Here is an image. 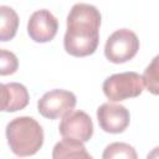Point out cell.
I'll use <instances>...</instances> for the list:
<instances>
[{
	"instance_id": "15",
	"label": "cell",
	"mask_w": 159,
	"mask_h": 159,
	"mask_svg": "<svg viewBox=\"0 0 159 159\" xmlns=\"http://www.w3.org/2000/svg\"><path fill=\"white\" fill-rule=\"evenodd\" d=\"M9 103V89L6 84L0 83V112L6 111Z\"/></svg>"
},
{
	"instance_id": "9",
	"label": "cell",
	"mask_w": 159,
	"mask_h": 159,
	"mask_svg": "<svg viewBox=\"0 0 159 159\" xmlns=\"http://www.w3.org/2000/svg\"><path fill=\"white\" fill-rule=\"evenodd\" d=\"M52 159H93L87 152L83 143L63 138L55 144L52 149Z\"/></svg>"
},
{
	"instance_id": "3",
	"label": "cell",
	"mask_w": 159,
	"mask_h": 159,
	"mask_svg": "<svg viewBox=\"0 0 159 159\" xmlns=\"http://www.w3.org/2000/svg\"><path fill=\"white\" fill-rule=\"evenodd\" d=\"M103 93L112 102H120L128 98L138 97L144 88L142 76L137 72L114 73L104 80Z\"/></svg>"
},
{
	"instance_id": "14",
	"label": "cell",
	"mask_w": 159,
	"mask_h": 159,
	"mask_svg": "<svg viewBox=\"0 0 159 159\" xmlns=\"http://www.w3.org/2000/svg\"><path fill=\"white\" fill-rule=\"evenodd\" d=\"M142 80L148 91H150L153 94H158V56H155L150 65L145 68Z\"/></svg>"
},
{
	"instance_id": "8",
	"label": "cell",
	"mask_w": 159,
	"mask_h": 159,
	"mask_svg": "<svg viewBox=\"0 0 159 159\" xmlns=\"http://www.w3.org/2000/svg\"><path fill=\"white\" fill-rule=\"evenodd\" d=\"M97 119L99 127L107 133H122L130 122L129 111L120 104L103 103L97 109Z\"/></svg>"
},
{
	"instance_id": "2",
	"label": "cell",
	"mask_w": 159,
	"mask_h": 159,
	"mask_svg": "<svg viewBox=\"0 0 159 159\" xmlns=\"http://www.w3.org/2000/svg\"><path fill=\"white\" fill-rule=\"evenodd\" d=\"M5 133L11 152L17 157L34 155L43 144V129L32 117L14 118L7 123Z\"/></svg>"
},
{
	"instance_id": "13",
	"label": "cell",
	"mask_w": 159,
	"mask_h": 159,
	"mask_svg": "<svg viewBox=\"0 0 159 159\" xmlns=\"http://www.w3.org/2000/svg\"><path fill=\"white\" fill-rule=\"evenodd\" d=\"M17 56L5 48H0V76H9L17 71Z\"/></svg>"
},
{
	"instance_id": "12",
	"label": "cell",
	"mask_w": 159,
	"mask_h": 159,
	"mask_svg": "<svg viewBox=\"0 0 159 159\" xmlns=\"http://www.w3.org/2000/svg\"><path fill=\"white\" fill-rule=\"evenodd\" d=\"M102 159H138L135 149L124 142L108 144L102 154Z\"/></svg>"
},
{
	"instance_id": "5",
	"label": "cell",
	"mask_w": 159,
	"mask_h": 159,
	"mask_svg": "<svg viewBox=\"0 0 159 159\" xmlns=\"http://www.w3.org/2000/svg\"><path fill=\"white\" fill-rule=\"evenodd\" d=\"M77 99L73 92L66 89H52L46 92L37 101V111L45 118L57 119L73 111Z\"/></svg>"
},
{
	"instance_id": "6",
	"label": "cell",
	"mask_w": 159,
	"mask_h": 159,
	"mask_svg": "<svg viewBox=\"0 0 159 159\" xmlns=\"http://www.w3.org/2000/svg\"><path fill=\"white\" fill-rule=\"evenodd\" d=\"M58 130L62 138L86 143L93 134V123L86 112L71 111L65 117H62Z\"/></svg>"
},
{
	"instance_id": "1",
	"label": "cell",
	"mask_w": 159,
	"mask_h": 159,
	"mask_svg": "<svg viewBox=\"0 0 159 159\" xmlns=\"http://www.w3.org/2000/svg\"><path fill=\"white\" fill-rule=\"evenodd\" d=\"M101 12L91 4L77 2L67 15V30L63 46L67 53L75 57L92 55L99 42Z\"/></svg>"
},
{
	"instance_id": "11",
	"label": "cell",
	"mask_w": 159,
	"mask_h": 159,
	"mask_svg": "<svg viewBox=\"0 0 159 159\" xmlns=\"http://www.w3.org/2000/svg\"><path fill=\"white\" fill-rule=\"evenodd\" d=\"M6 87L9 89V103L5 112H16L24 109L29 104L30 99L27 88L17 82L6 83Z\"/></svg>"
},
{
	"instance_id": "4",
	"label": "cell",
	"mask_w": 159,
	"mask_h": 159,
	"mask_svg": "<svg viewBox=\"0 0 159 159\" xmlns=\"http://www.w3.org/2000/svg\"><path fill=\"white\" fill-rule=\"evenodd\" d=\"M139 50L138 36L129 29L116 30L106 41L104 56L113 63H124L132 60Z\"/></svg>"
},
{
	"instance_id": "16",
	"label": "cell",
	"mask_w": 159,
	"mask_h": 159,
	"mask_svg": "<svg viewBox=\"0 0 159 159\" xmlns=\"http://www.w3.org/2000/svg\"><path fill=\"white\" fill-rule=\"evenodd\" d=\"M157 153H158V148H154V149L152 150V153L148 154L147 159H157V158H158V157H157Z\"/></svg>"
},
{
	"instance_id": "10",
	"label": "cell",
	"mask_w": 159,
	"mask_h": 159,
	"mask_svg": "<svg viewBox=\"0 0 159 159\" xmlns=\"http://www.w3.org/2000/svg\"><path fill=\"white\" fill-rule=\"evenodd\" d=\"M19 27L17 12L7 5H0V41H10L15 37Z\"/></svg>"
},
{
	"instance_id": "7",
	"label": "cell",
	"mask_w": 159,
	"mask_h": 159,
	"mask_svg": "<svg viewBox=\"0 0 159 159\" xmlns=\"http://www.w3.org/2000/svg\"><path fill=\"white\" fill-rule=\"evenodd\" d=\"M57 30L58 21L47 9L36 10L27 21V34L35 42L43 43L51 41L56 36Z\"/></svg>"
}]
</instances>
